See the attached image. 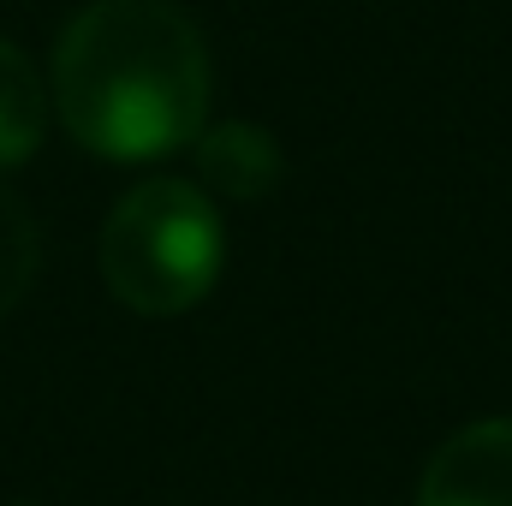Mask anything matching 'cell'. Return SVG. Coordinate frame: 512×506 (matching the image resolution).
Instances as JSON below:
<instances>
[{
  "mask_svg": "<svg viewBox=\"0 0 512 506\" xmlns=\"http://www.w3.org/2000/svg\"><path fill=\"white\" fill-rule=\"evenodd\" d=\"M227 239L215 203L185 179H149L102 227V280L137 316H179L221 280Z\"/></svg>",
  "mask_w": 512,
  "mask_h": 506,
  "instance_id": "7a4b0ae2",
  "label": "cell"
},
{
  "mask_svg": "<svg viewBox=\"0 0 512 506\" xmlns=\"http://www.w3.org/2000/svg\"><path fill=\"white\" fill-rule=\"evenodd\" d=\"M36 268H42V239H36V221H30V209H24V197L0 185V316H6V310L30 292Z\"/></svg>",
  "mask_w": 512,
  "mask_h": 506,
  "instance_id": "8992f818",
  "label": "cell"
},
{
  "mask_svg": "<svg viewBox=\"0 0 512 506\" xmlns=\"http://www.w3.org/2000/svg\"><path fill=\"white\" fill-rule=\"evenodd\" d=\"M197 173L209 191L233 197V203H251L262 191H274V179L286 173L280 161V143L251 120H227V126H203L197 131Z\"/></svg>",
  "mask_w": 512,
  "mask_h": 506,
  "instance_id": "277c9868",
  "label": "cell"
},
{
  "mask_svg": "<svg viewBox=\"0 0 512 506\" xmlns=\"http://www.w3.org/2000/svg\"><path fill=\"white\" fill-rule=\"evenodd\" d=\"M42 131H48V90H42L36 66L0 36V167L30 161Z\"/></svg>",
  "mask_w": 512,
  "mask_h": 506,
  "instance_id": "5b68a950",
  "label": "cell"
},
{
  "mask_svg": "<svg viewBox=\"0 0 512 506\" xmlns=\"http://www.w3.org/2000/svg\"><path fill=\"white\" fill-rule=\"evenodd\" d=\"M54 108L108 161H161L209 120V48L173 0H90L54 48Z\"/></svg>",
  "mask_w": 512,
  "mask_h": 506,
  "instance_id": "6da1fadb",
  "label": "cell"
},
{
  "mask_svg": "<svg viewBox=\"0 0 512 506\" xmlns=\"http://www.w3.org/2000/svg\"><path fill=\"white\" fill-rule=\"evenodd\" d=\"M18 506H30V501H18Z\"/></svg>",
  "mask_w": 512,
  "mask_h": 506,
  "instance_id": "52a82bcc",
  "label": "cell"
},
{
  "mask_svg": "<svg viewBox=\"0 0 512 506\" xmlns=\"http://www.w3.org/2000/svg\"><path fill=\"white\" fill-rule=\"evenodd\" d=\"M417 506H512V417L447 435L423 465Z\"/></svg>",
  "mask_w": 512,
  "mask_h": 506,
  "instance_id": "3957f363",
  "label": "cell"
}]
</instances>
